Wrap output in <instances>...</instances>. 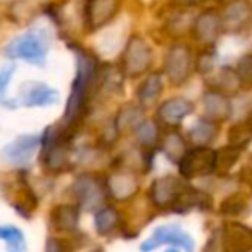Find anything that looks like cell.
<instances>
[{"mask_svg":"<svg viewBox=\"0 0 252 252\" xmlns=\"http://www.w3.org/2000/svg\"><path fill=\"white\" fill-rule=\"evenodd\" d=\"M169 252H176V251H169Z\"/></svg>","mask_w":252,"mask_h":252,"instance_id":"cell-16","label":"cell"},{"mask_svg":"<svg viewBox=\"0 0 252 252\" xmlns=\"http://www.w3.org/2000/svg\"><path fill=\"white\" fill-rule=\"evenodd\" d=\"M78 57V69H76V78H74L73 83V94H71L69 104L66 109V121L73 119L74 116L80 111V105L85 98V92H87L90 80L94 78L95 73V61L92 59V56H88L87 52H81L76 50Z\"/></svg>","mask_w":252,"mask_h":252,"instance_id":"cell-2","label":"cell"},{"mask_svg":"<svg viewBox=\"0 0 252 252\" xmlns=\"http://www.w3.org/2000/svg\"><path fill=\"white\" fill-rule=\"evenodd\" d=\"M114 221H116V214H114V211H111V209L100 211V214L95 218V224H97L98 231H107L109 228H112Z\"/></svg>","mask_w":252,"mask_h":252,"instance_id":"cell-14","label":"cell"},{"mask_svg":"<svg viewBox=\"0 0 252 252\" xmlns=\"http://www.w3.org/2000/svg\"><path fill=\"white\" fill-rule=\"evenodd\" d=\"M252 19V5L249 0H231L224 7L221 25L230 32H238Z\"/></svg>","mask_w":252,"mask_h":252,"instance_id":"cell-6","label":"cell"},{"mask_svg":"<svg viewBox=\"0 0 252 252\" xmlns=\"http://www.w3.org/2000/svg\"><path fill=\"white\" fill-rule=\"evenodd\" d=\"M189 64H190V52L187 47L183 45H176L169 50V56H168V69L173 76H176V73H187L189 69ZM169 74V76H171Z\"/></svg>","mask_w":252,"mask_h":252,"instance_id":"cell-11","label":"cell"},{"mask_svg":"<svg viewBox=\"0 0 252 252\" xmlns=\"http://www.w3.org/2000/svg\"><path fill=\"white\" fill-rule=\"evenodd\" d=\"M119 0H87L85 4V19L90 30H98L107 25L118 11Z\"/></svg>","mask_w":252,"mask_h":252,"instance_id":"cell-5","label":"cell"},{"mask_svg":"<svg viewBox=\"0 0 252 252\" xmlns=\"http://www.w3.org/2000/svg\"><path fill=\"white\" fill-rule=\"evenodd\" d=\"M151 61V49L142 38H131L126 50V64L133 71H142Z\"/></svg>","mask_w":252,"mask_h":252,"instance_id":"cell-9","label":"cell"},{"mask_svg":"<svg viewBox=\"0 0 252 252\" xmlns=\"http://www.w3.org/2000/svg\"><path fill=\"white\" fill-rule=\"evenodd\" d=\"M159 87H161V83H159L158 76L149 78L147 83H145V87H144V90H142V97H144V95H158Z\"/></svg>","mask_w":252,"mask_h":252,"instance_id":"cell-15","label":"cell"},{"mask_svg":"<svg viewBox=\"0 0 252 252\" xmlns=\"http://www.w3.org/2000/svg\"><path fill=\"white\" fill-rule=\"evenodd\" d=\"M162 244H171L176 245V247H182L185 249V252H193V249H195L192 237L189 233H185L178 224H166V226H159L158 230H154L152 237L144 240V244L140 245V251L151 252Z\"/></svg>","mask_w":252,"mask_h":252,"instance_id":"cell-3","label":"cell"},{"mask_svg":"<svg viewBox=\"0 0 252 252\" xmlns=\"http://www.w3.org/2000/svg\"><path fill=\"white\" fill-rule=\"evenodd\" d=\"M59 94L43 83H30L21 94V102L28 107H45L57 102Z\"/></svg>","mask_w":252,"mask_h":252,"instance_id":"cell-7","label":"cell"},{"mask_svg":"<svg viewBox=\"0 0 252 252\" xmlns=\"http://www.w3.org/2000/svg\"><path fill=\"white\" fill-rule=\"evenodd\" d=\"M9 59H23L35 66H43L47 57V42L40 32H28L14 38L5 47Z\"/></svg>","mask_w":252,"mask_h":252,"instance_id":"cell-1","label":"cell"},{"mask_svg":"<svg viewBox=\"0 0 252 252\" xmlns=\"http://www.w3.org/2000/svg\"><path fill=\"white\" fill-rule=\"evenodd\" d=\"M161 112H162V116H164V119H168V121H171V123H176L185 118L189 112H192V105L185 100H173V102H168V104L162 107Z\"/></svg>","mask_w":252,"mask_h":252,"instance_id":"cell-12","label":"cell"},{"mask_svg":"<svg viewBox=\"0 0 252 252\" xmlns=\"http://www.w3.org/2000/svg\"><path fill=\"white\" fill-rule=\"evenodd\" d=\"M0 240H4L9 252H26L25 235L19 228L12 224H2L0 226Z\"/></svg>","mask_w":252,"mask_h":252,"instance_id":"cell-10","label":"cell"},{"mask_svg":"<svg viewBox=\"0 0 252 252\" xmlns=\"http://www.w3.org/2000/svg\"><path fill=\"white\" fill-rule=\"evenodd\" d=\"M221 16L214 11H204L195 21V35L199 40L213 43L221 33Z\"/></svg>","mask_w":252,"mask_h":252,"instance_id":"cell-8","label":"cell"},{"mask_svg":"<svg viewBox=\"0 0 252 252\" xmlns=\"http://www.w3.org/2000/svg\"><path fill=\"white\" fill-rule=\"evenodd\" d=\"M14 64H9L0 69V104H5V90L9 87V81L12 80V73H14Z\"/></svg>","mask_w":252,"mask_h":252,"instance_id":"cell-13","label":"cell"},{"mask_svg":"<svg viewBox=\"0 0 252 252\" xmlns=\"http://www.w3.org/2000/svg\"><path fill=\"white\" fill-rule=\"evenodd\" d=\"M40 145V137L36 135H23L18 137L14 142L7 144L2 149V159L11 164H26L35 154V151Z\"/></svg>","mask_w":252,"mask_h":252,"instance_id":"cell-4","label":"cell"}]
</instances>
